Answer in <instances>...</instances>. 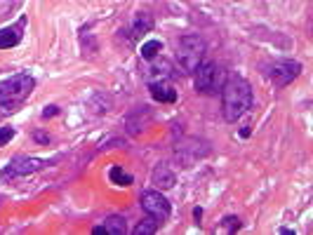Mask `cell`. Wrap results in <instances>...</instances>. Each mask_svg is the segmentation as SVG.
I'll return each instance as SVG.
<instances>
[{"label":"cell","mask_w":313,"mask_h":235,"mask_svg":"<svg viewBox=\"0 0 313 235\" xmlns=\"http://www.w3.org/2000/svg\"><path fill=\"white\" fill-rule=\"evenodd\" d=\"M221 106H224V118L229 122H238V118L247 113L252 106V87L243 78H229L221 90Z\"/></svg>","instance_id":"1"},{"label":"cell","mask_w":313,"mask_h":235,"mask_svg":"<svg viewBox=\"0 0 313 235\" xmlns=\"http://www.w3.org/2000/svg\"><path fill=\"white\" fill-rule=\"evenodd\" d=\"M33 87H36V80L31 78L28 73H19L14 78L5 80L0 85V108H2V113L17 111V106L33 92Z\"/></svg>","instance_id":"2"},{"label":"cell","mask_w":313,"mask_h":235,"mask_svg":"<svg viewBox=\"0 0 313 235\" xmlns=\"http://www.w3.org/2000/svg\"><path fill=\"white\" fill-rule=\"evenodd\" d=\"M205 52H207V45H205V40L200 36H184V38H179L177 42V61L181 66V73H186L191 76L198 66L203 64L205 59Z\"/></svg>","instance_id":"3"},{"label":"cell","mask_w":313,"mask_h":235,"mask_svg":"<svg viewBox=\"0 0 313 235\" xmlns=\"http://www.w3.org/2000/svg\"><path fill=\"white\" fill-rule=\"evenodd\" d=\"M196 90L205 94H215L224 87V68L217 61H203L196 71Z\"/></svg>","instance_id":"4"},{"label":"cell","mask_w":313,"mask_h":235,"mask_svg":"<svg viewBox=\"0 0 313 235\" xmlns=\"http://www.w3.org/2000/svg\"><path fill=\"white\" fill-rule=\"evenodd\" d=\"M175 156L184 167H191L196 160L210 156V144L200 141V139H184L181 144L175 146Z\"/></svg>","instance_id":"5"},{"label":"cell","mask_w":313,"mask_h":235,"mask_svg":"<svg viewBox=\"0 0 313 235\" xmlns=\"http://www.w3.org/2000/svg\"><path fill=\"white\" fill-rule=\"evenodd\" d=\"M299 73H301V64L299 61H292V59L275 61V64H271L269 66V71H266L271 85H275V87H285V85H290Z\"/></svg>","instance_id":"6"},{"label":"cell","mask_w":313,"mask_h":235,"mask_svg":"<svg viewBox=\"0 0 313 235\" xmlns=\"http://www.w3.org/2000/svg\"><path fill=\"white\" fill-rule=\"evenodd\" d=\"M141 207L146 214H151L156 221H167L170 219V214H172V207H170V202L163 197V193H158V191H144L141 193Z\"/></svg>","instance_id":"7"},{"label":"cell","mask_w":313,"mask_h":235,"mask_svg":"<svg viewBox=\"0 0 313 235\" xmlns=\"http://www.w3.org/2000/svg\"><path fill=\"white\" fill-rule=\"evenodd\" d=\"M45 167V160L40 157H14L12 162L5 167L2 176H24V174H33V172H40Z\"/></svg>","instance_id":"8"},{"label":"cell","mask_w":313,"mask_h":235,"mask_svg":"<svg viewBox=\"0 0 313 235\" xmlns=\"http://www.w3.org/2000/svg\"><path fill=\"white\" fill-rule=\"evenodd\" d=\"M151 97L156 99V101H163V104H172V101H177V90L167 82V80H156V82H151Z\"/></svg>","instance_id":"9"},{"label":"cell","mask_w":313,"mask_h":235,"mask_svg":"<svg viewBox=\"0 0 313 235\" xmlns=\"http://www.w3.org/2000/svg\"><path fill=\"white\" fill-rule=\"evenodd\" d=\"M151 181L156 188H160V191H170L175 183H177V176H175V172L170 170L167 165H158L153 174H151Z\"/></svg>","instance_id":"10"},{"label":"cell","mask_w":313,"mask_h":235,"mask_svg":"<svg viewBox=\"0 0 313 235\" xmlns=\"http://www.w3.org/2000/svg\"><path fill=\"white\" fill-rule=\"evenodd\" d=\"M21 31H24V19L14 26L0 28V50H7V47H14L19 40H21Z\"/></svg>","instance_id":"11"},{"label":"cell","mask_w":313,"mask_h":235,"mask_svg":"<svg viewBox=\"0 0 313 235\" xmlns=\"http://www.w3.org/2000/svg\"><path fill=\"white\" fill-rule=\"evenodd\" d=\"M151 28H153V17L149 12H141L137 14L135 24H132V38H139V36H144V33H149Z\"/></svg>","instance_id":"12"},{"label":"cell","mask_w":313,"mask_h":235,"mask_svg":"<svg viewBox=\"0 0 313 235\" xmlns=\"http://www.w3.org/2000/svg\"><path fill=\"white\" fill-rule=\"evenodd\" d=\"M172 76V64L170 61H158V64H153L149 68V73H146V78L151 82H156V80H167Z\"/></svg>","instance_id":"13"},{"label":"cell","mask_w":313,"mask_h":235,"mask_svg":"<svg viewBox=\"0 0 313 235\" xmlns=\"http://www.w3.org/2000/svg\"><path fill=\"white\" fill-rule=\"evenodd\" d=\"M104 228H106V233H111V235H125L127 233V221H125V216L113 214V216H109V219L104 221Z\"/></svg>","instance_id":"14"},{"label":"cell","mask_w":313,"mask_h":235,"mask_svg":"<svg viewBox=\"0 0 313 235\" xmlns=\"http://www.w3.org/2000/svg\"><path fill=\"white\" fill-rule=\"evenodd\" d=\"M160 50H163L160 40H149V42H144V45H141V50H139V54H141V59H146V61H151V59H156V57L160 54Z\"/></svg>","instance_id":"15"},{"label":"cell","mask_w":313,"mask_h":235,"mask_svg":"<svg viewBox=\"0 0 313 235\" xmlns=\"http://www.w3.org/2000/svg\"><path fill=\"white\" fill-rule=\"evenodd\" d=\"M158 231V221L153 219V216H146V219H141V221L137 223V228H135V235H153Z\"/></svg>","instance_id":"16"},{"label":"cell","mask_w":313,"mask_h":235,"mask_svg":"<svg viewBox=\"0 0 313 235\" xmlns=\"http://www.w3.org/2000/svg\"><path fill=\"white\" fill-rule=\"evenodd\" d=\"M109 176H111V181L118 183V186H130V183H132V176H130L123 167H118V165H113V167H111Z\"/></svg>","instance_id":"17"},{"label":"cell","mask_w":313,"mask_h":235,"mask_svg":"<svg viewBox=\"0 0 313 235\" xmlns=\"http://www.w3.org/2000/svg\"><path fill=\"white\" fill-rule=\"evenodd\" d=\"M224 228H226V231H238V228H240V219H238V216H226V219H224Z\"/></svg>","instance_id":"18"},{"label":"cell","mask_w":313,"mask_h":235,"mask_svg":"<svg viewBox=\"0 0 313 235\" xmlns=\"http://www.w3.org/2000/svg\"><path fill=\"white\" fill-rule=\"evenodd\" d=\"M14 130L12 127H0V146H5L7 141H12Z\"/></svg>","instance_id":"19"},{"label":"cell","mask_w":313,"mask_h":235,"mask_svg":"<svg viewBox=\"0 0 313 235\" xmlns=\"http://www.w3.org/2000/svg\"><path fill=\"white\" fill-rule=\"evenodd\" d=\"M57 113H59V108H57V106H47V108L42 111V118H55Z\"/></svg>","instance_id":"20"},{"label":"cell","mask_w":313,"mask_h":235,"mask_svg":"<svg viewBox=\"0 0 313 235\" xmlns=\"http://www.w3.org/2000/svg\"><path fill=\"white\" fill-rule=\"evenodd\" d=\"M33 139H36V141H40V144H50V137H47V134H42V132H36V134H33Z\"/></svg>","instance_id":"21"},{"label":"cell","mask_w":313,"mask_h":235,"mask_svg":"<svg viewBox=\"0 0 313 235\" xmlns=\"http://www.w3.org/2000/svg\"><path fill=\"white\" fill-rule=\"evenodd\" d=\"M92 233H95V235H104V233H106V228H104V226H97Z\"/></svg>","instance_id":"22"},{"label":"cell","mask_w":313,"mask_h":235,"mask_svg":"<svg viewBox=\"0 0 313 235\" xmlns=\"http://www.w3.org/2000/svg\"><path fill=\"white\" fill-rule=\"evenodd\" d=\"M193 214H196V219H198V223H200V219H203V209L196 207V212H193Z\"/></svg>","instance_id":"23"}]
</instances>
